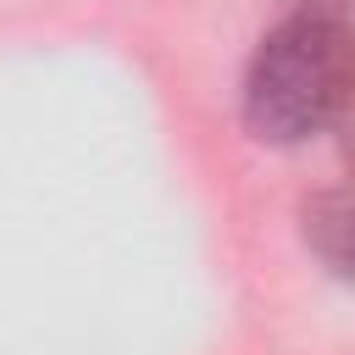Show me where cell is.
Returning a JSON list of instances; mask_svg holds the SVG:
<instances>
[{"mask_svg":"<svg viewBox=\"0 0 355 355\" xmlns=\"http://www.w3.org/2000/svg\"><path fill=\"white\" fill-rule=\"evenodd\" d=\"M305 250L344 283H355V189H322L300 205Z\"/></svg>","mask_w":355,"mask_h":355,"instance_id":"cell-2","label":"cell"},{"mask_svg":"<svg viewBox=\"0 0 355 355\" xmlns=\"http://www.w3.org/2000/svg\"><path fill=\"white\" fill-rule=\"evenodd\" d=\"M355 105V33L344 17L283 11L244 67V128L261 144H305Z\"/></svg>","mask_w":355,"mask_h":355,"instance_id":"cell-1","label":"cell"},{"mask_svg":"<svg viewBox=\"0 0 355 355\" xmlns=\"http://www.w3.org/2000/svg\"><path fill=\"white\" fill-rule=\"evenodd\" d=\"M288 11H322V17H344V0H288Z\"/></svg>","mask_w":355,"mask_h":355,"instance_id":"cell-3","label":"cell"}]
</instances>
